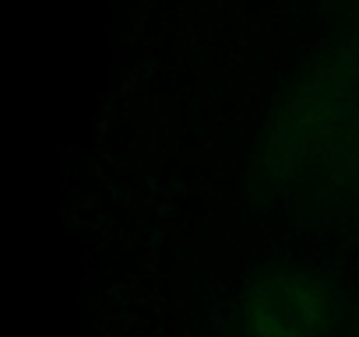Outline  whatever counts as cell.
Listing matches in <instances>:
<instances>
[{"instance_id":"obj_1","label":"cell","mask_w":359,"mask_h":337,"mask_svg":"<svg viewBox=\"0 0 359 337\" xmlns=\"http://www.w3.org/2000/svg\"><path fill=\"white\" fill-rule=\"evenodd\" d=\"M324 292L303 274H268L240 302L247 337H317L324 327Z\"/></svg>"}]
</instances>
